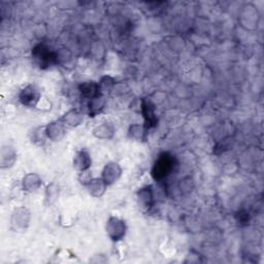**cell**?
Instances as JSON below:
<instances>
[{
	"instance_id": "8",
	"label": "cell",
	"mask_w": 264,
	"mask_h": 264,
	"mask_svg": "<svg viewBox=\"0 0 264 264\" xmlns=\"http://www.w3.org/2000/svg\"><path fill=\"white\" fill-rule=\"evenodd\" d=\"M45 133L46 137L50 138L53 141L61 140L65 135V128L64 124L60 121H55L45 126Z\"/></svg>"
},
{
	"instance_id": "18",
	"label": "cell",
	"mask_w": 264,
	"mask_h": 264,
	"mask_svg": "<svg viewBox=\"0 0 264 264\" xmlns=\"http://www.w3.org/2000/svg\"><path fill=\"white\" fill-rule=\"evenodd\" d=\"M129 134L131 137H134L136 136L137 139H143L145 138V134H146V132L145 130H143L142 127H140L139 125H134V126H132L129 130Z\"/></svg>"
},
{
	"instance_id": "14",
	"label": "cell",
	"mask_w": 264,
	"mask_h": 264,
	"mask_svg": "<svg viewBox=\"0 0 264 264\" xmlns=\"http://www.w3.org/2000/svg\"><path fill=\"white\" fill-rule=\"evenodd\" d=\"M60 121H61L64 125H67L70 127H76L82 123L83 116L79 111L71 110L67 112L61 119H60Z\"/></svg>"
},
{
	"instance_id": "12",
	"label": "cell",
	"mask_w": 264,
	"mask_h": 264,
	"mask_svg": "<svg viewBox=\"0 0 264 264\" xmlns=\"http://www.w3.org/2000/svg\"><path fill=\"white\" fill-rule=\"evenodd\" d=\"M17 160V153L11 147H3L1 150V160H0V164H1V169H9L14 165V163Z\"/></svg>"
},
{
	"instance_id": "3",
	"label": "cell",
	"mask_w": 264,
	"mask_h": 264,
	"mask_svg": "<svg viewBox=\"0 0 264 264\" xmlns=\"http://www.w3.org/2000/svg\"><path fill=\"white\" fill-rule=\"evenodd\" d=\"M30 223V213L26 208H18L11 214L10 226L16 232L25 231Z\"/></svg>"
},
{
	"instance_id": "15",
	"label": "cell",
	"mask_w": 264,
	"mask_h": 264,
	"mask_svg": "<svg viewBox=\"0 0 264 264\" xmlns=\"http://www.w3.org/2000/svg\"><path fill=\"white\" fill-rule=\"evenodd\" d=\"M138 201H139V205L143 209L148 210L152 207V205H153V193H152L151 187H146L138 192Z\"/></svg>"
},
{
	"instance_id": "7",
	"label": "cell",
	"mask_w": 264,
	"mask_h": 264,
	"mask_svg": "<svg viewBox=\"0 0 264 264\" xmlns=\"http://www.w3.org/2000/svg\"><path fill=\"white\" fill-rule=\"evenodd\" d=\"M122 170L120 165L116 162H109L102 171V179L105 182V184L109 186L114 183H116L118 179L121 176Z\"/></svg>"
},
{
	"instance_id": "13",
	"label": "cell",
	"mask_w": 264,
	"mask_h": 264,
	"mask_svg": "<svg viewBox=\"0 0 264 264\" xmlns=\"http://www.w3.org/2000/svg\"><path fill=\"white\" fill-rule=\"evenodd\" d=\"M42 186V178L37 174H28L23 177L22 187L27 192H33Z\"/></svg>"
},
{
	"instance_id": "17",
	"label": "cell",
	"mask_w": 264,
	"mask_h": 264,
	"mask_svg": "<svg viewBox=\"0 0 264 264\" xmlns=\"http://www.w3.org/2000/svg\"><path fill=\"white\" fill-rule=\"evenodd\" d=\"M104 103H105L104 98L102 97L101 95H99V96H97V97L91 99L90 103H89L90 117H94L95 115H97L98 113H100L103 110Z\"/></svg>"
},
{
	"instance_id": "9",
	"label": "cell",
	"mask_w": 264,
	"mask_h": 264,
	"mask_svg": "<svg viewBox=\"0 0 264 264\" xmlns=\"http://www.w3.org/2000/svg\"><path fill=\"white\" fill-rule=\"evenodd\" d=\"M92 160L87 151H80L76 154L74 158V167L82 173L87 172L91 166Z\"/></svg>"
},
{
	"instance_id": "16",
	"label": "cell",
	"mask_w": 264,
	"mask_h": 264,
	"mask_svg": "<svg viewBox=\"0 0 264 264\" xmlns=\"http://www.w3.org/2000/svg\"><path fill=\"white\" fill-rule=\"evenodd\" d=\"M114 132V127L110 123H103L94 128L93 134L98 138H112Z\"/></svg>"
},
{
	"instance_id": "2",
	"label": "cell",
	"mask_w": 264,
	"mask_h": 264,
	"mask_svg": "<svg viewBox=\"0 0 264 264\" xmlns=\"http://www.w3.org/2000/svg\"><path fill=\"white\" fill-rule=\"evenodd\" d=\"M32 57L41 68H47L54 65L58 61L57 54L52 51L49 46L43 44H40L33 47Z\"/></svg>"
},
{
	"instance_id": "5",
	"label": "cell",
	"mask_w": 264,
	"mask_h": 264,
	"mask_svg": "<svg viewBox=\"0 0 264 264\" xmlns=\"http://www.w3.org/2000/svg\"><path fill=\"white\" fill-rule=\"evenodd\" d=\"M41 92L33 85H28L20 92L19 99L21 103L28 107H35L41 100Z\"/></svg>"
},
{
	"instance_id": "4",
	"label": "cell",
	"mask_w": 264,
	"mask_h": 264,
	"mask_svg": "<svg viewBox=\"0 0 264 264\" xmlns=\"http://www.w3.org/2000/svg\"><path fill=\"white\" fill-rule=\"evenodd\" d=\"M106 232L112 238V241L118 242L125 236L126 225L125 222L116 217H111L106 224Z\"/></svg>"
},
{
	"instance_id": "1",
	"label": "cell",
	"mask_w": 264,
	"mask_h": 264,
	"mask_svg": "<svg viewBox=\"0 0 264 264\" xmlns=\"http://www.w3.org/2000/svg\"><path fill=\"white\" fill-rule=\"evenodd\" d=\"M175 166V158L169 153H163L154 163L152 176L156 181H162L165 177L169 176Z\"/></svg>"
},
{
	"instance_id": "10",
	"label": "cell",
	"mask_w": 264,
	"mask_h": 264,
	"mask_svg": "<svg viewBox=\"0 0 264 264\" xmlns=\"http://www.w3.org/2000/svg\"><path fill=\"white\" fill-rule=\"evenodd\" d=\"M90 192V194L94 197H100L104 194L107 185L102 179V177H96L90 178V181L85 184Z\"/></svg>"
},
{
	"instance_id": "11",
	"label": "cell",
	"mask_w": 264,
	"mask_h": 264,
	"mask_svg": "<svg viewBox=\"0 0 264 264\" xmlns=\"http://www.w3.org/2000/svg\"><path fill=\"white\" fill-rule=\"evenodd\" d=\"M80 91L84 97L89 98L90 100L101 95L99 85L95 82H85L80 85Z\"/></svg>"
},
{
	"instance_id": "6",
	"label": "cell",
	"mask_w": 264,
	"mask_h": 264,
	"mask_svg": "<svg viewBox=\"0 0 264 264\" xmlns=\"http://www.w3.org/2000/svg\"><path fill=\"white\" fill-rule=\"evenodd\" d=\"M141 114L143 116V119H145V127L147 129L157 126L158 119L155 113V106L150 100H141Z\"/></svg>"
}]
</instances>
